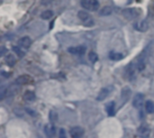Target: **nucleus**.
I'll return each instance as SVG.
<instances>
[{"label": "nucleus", "mask_w": 154, "mask_h": 138, "mask_svg": "<svg viewBox=\"0 0 154 138\" xmlns=\"http://www.w3.org/2000/svg\"><path fill=\"white\" fill-rule=\"evenodd\" d=\"M122 14L126 19L134 20V19H136L137 17H139L142 14V10H141V8H137V7L125 8V9L123 10Z\"/></svg>", "instance_id": "obj_1"}, {"label": "nucleus", "mask_w": 154, "mask_h": 138, "mask_svg": "<svg viewBox=\"0 0 154 138\" xmlns=\"http://www.w3.org/2000/svg\"><path fill=\"white\" fill-rule=\"evenodd\" d=\"M78 17L81 20L83 24L87 27H92L95 24V21L93 17L91 16V14L84 10H81L78 13Z\"/></svg>", "instance_id": "obj_2"}, {"label": "nucleus", "mask_w": 154, "mask_h": 138, "mask_svg": "<svg viewBox=\"0 0 154 138\" xmlns=\"http://www.w3.org/2000/svg\"><path fill=\"white\" fill-rule=\"evenodd\" d=\"M80 4L83 8L92 12H95L99 8V2L97 0H81Z\"/></svg>", "instance_id": "obj_3"}, {"label": "nucleus", "mask_w": 154, "mask_h": 138, "mask_svg": "<svg viewBox=\"0 0 154 138\" xmlns=\"http://www.w3.org/2000/svg\"><path fill=\"white\" fill-rule=\"evenodd\" d=\"M113 90H114V87L113 86H107V87L103 88L99 91V93H98V95L97 97V101H103V100H105L113 92Z\"/></svg>", "instance_id": "obj_4"}, {"label": "nucleus", "mask_w": 154, "mask_h": 138, "mask_svg": "<svg viewBox=\"0 0 154 138\" xmlns=\"http://www.w3.org/2000/svg\"><path fill=\"white\" fill-rule=\"evenodd\" d=\"M136 70H138L137 66H135L134 64V62L130 63L126 67V69H125V76L127 77V79L129 80H134L136 78Z\"/></svg>", "instance_id": "obj_5"}, {"label": "nucleus", "mask_w": 154, "mask_h": 138, "mask_svg": "<svg viewBox=\"0 0 154 138\" xmlns=\"http://www.w3.org/2000/svg\"><path fill=\"white\" fill-rule=\"evenodd\" d=\"M144 105V95L143 93H137L133 99V106L137 108L141 109Z\"/></svg>", "instance_id": "obj_6"}, {"label": "nucleus", "mask_w": 154, "mask_h": 138, "mask_svg": "<svg viewBox=\"0 0 154 138\" xmlns=\"http://www.w3.org/2000/svg\"><path fill=\"white\" fill-rule=\"evenodd\" d=\"M32 82H33V79L27 74L21 75L15 80V83L18 85H28V84H32Z\"/></svg>", "instance_id": "obj_7"}, {"label": "nucleus", "mask_w": 154, "mask_h": 138, "mask_svg": "<svg viewBox=\"0 0 154 138\" xmlns=\"http://www.w3.org/2000/svg\"><path fill=\"white\" fill-rule=\"evenodd\" d=\"M87 51V48L83 45H79V46H73V47H69L68 48V52L71 54L74 55H83Z\"/></svg>", "instance_id": "obj_8"}, {"label": "nucleus", "mask_w": 154, "mask_h": 138, "mask_svg": "<svg viewBox=\"0 0 154 138\" xmlns=\"http://www.w3.org/2000/svg\"><path fill=\"white\" fill-rule=\"evenodd\" d=\"M134 26L135 30H137L139 32H142V33H144V32H146L149 29V24L145 20H143V21L135 23Z\"/></svg>", "instance_id": "obj_9"}, {"label": "nucleus", "mask_w": 154, "mask_h": 138, "mask_svg": "<svg viewBox=\"0 0 154 138\" xmlns=\"http://www.w3.org/2000/svg\"><path fill=\"white\" fill-rule=\"evenodd\" d=\"M69 133H70V136H71L72 137L79 138L81 137V136L84 135L85 131H84V129H83L81 127H72V128L70 129Z\"/></svg>", "instance_id": "obj_10"}, {"label": "nucleus", "mask_w": 154, "mask_h": 138, "mask_svg": "<svg viewBox=\"0 0 154 138\" xmlns=\"http://www.w3.org/2000/svg\"><path fill=\"white\" fill-rule=\"evenodd\" d=\"M18 45L22 48L28 49L32 45V39L29 36H23L18 41Z\"/></svg>", "instance_id": "obj_11"}, {"label": "nucleus", "mask_w": 154, "mask_h": 138, "mask_svg": "<svg viewBox=\"0 0 154 138\" xmlns=\"http://www.w3.org/2000/svg\"><path fill=\"white\" fill-rule=\"evenodd\" d=\"M44 133L47 137H53L56 135V129L53 124H48L44 127Z\"/></svg>", "instance_id": "obj_12"}, {"label": "nucleus", "mask_w": 154, "mask_h": 138, "mask_svg": "<svg viewBox=\"0 0 154 138\" xmlns=\"http://www.w3.org/2000/svg\"><path fill=\"white\" fill-rule=\"evenodd\" d=\"M106 111L109 117H113L116 114V103L115 101H110L106 105Z\"/></svg>", "instance_id": "obj_13"}, {"label": "nucleus", "mask_w": 154, "mask_h": 138, "mask_svg": "<svg viewBox=\"0 0 154 138\" xmlns=\"http://www.w3.org/2000/svg\"><path fill=\"white\" fill-rule=\"evenodd\" d=\"M150 132H151V128L147 124H143L138 128V133L143 136H149Z\"/></svg>", "instance_id": "obj_14"}, {"label": "nucleus", "mask_w": 154, "mask_h": 138, "mask_svg": "<svg viewBox=\"0 0 154 138\" xmlns=\"http://www.w3.org/2000/svg\"><path fill=\"white\" fill-rule=\"evenodd\" d=\"M36 99V96L34 94V92L31 91V90H27L24 94H23V100L25 102L31 103L33 102Z\"/></svg>", "instance_id": "obj_15"}, {"label": "nucleus", "mask_w": 154, "mask_h": 138, "mask_svg": "<svg viewBox=\"0 0 154 138\" xmlns=\"http://www.w3.org/2000/svg\"><path fill=\"white\" fill-rule=\"evenodd\" d=\"M131 95H132V89L129 87H125L121 91V97L123 99H125V101H127L131 97Z\"/></svg>", "instance_id": "obj_16"}, {"label": "nucleus", "mask_w": 154, "mask_h": 138, "mask_svg": "<svg viewBox=\"0 0 154 138\" xmlns=\"http://www.w3.org/2000/svg\"><path fill=\"white\" fill-rule=\"evenodd\" d=\"M109 59L112 60V61H121L122 59H124V54L121 53V52H109V55H108Z\"/></svg>", "instance_id": "obj_17"}, {"label": "nucleus", "mask_w": 154, "mask_h": 138, "mask_svg": "<svg viewBox=\"0 0 154 138\" xmlns=\"http://www.w3.org/2000/svg\"><path fill=\"white\" fill-rule=\"evenodd\" d=\"M113 12V9L111 6H104L100 11H99V14L102 15V16H107V15H110Z\"/></svg>", "instance_id": "obj_18"}, {"label": "nucleus", "mask_w": 154, "mask_h": 138, "mask_svg": "<svg viewBox=\"0 0 154 138\" xmlns=\"http://www.w3.org/2000/svg\"><path fill=\"white\" fill-rule=\"evenodd\" d=\"M59 119V115L56 111L54 110H51L49 113V120L51 124H55Z\"/></svg>", "instance_id": "obj_19"}, {"label": "nucleus", "mask_w": 154, "mask_h": 138, "mask_svg": "<svg viewBox=\"0 0 154 138\" xmlns=\"http://www.w3.org/2000/svg\"><path fill=\"white\" fill-rule=\"evenodd\" d=\"M145 110L148 114L154 113V102L152 100H147L145 102Z\"/></svg>", "instance_id": "obj_20"}, {"label": "nucleus", "mask_w": 154, "mask_h": 138, "mask_svg": "<svg viewBox=\"0 0 154 138\" xmlns=\"http://www.w3.org/2000/svg\"><path fill=\"white\" fill-rule=\"evenodd\" d=\"M15 62H16L15 58H14V56L12 53L8 54V55L5 57V63H6L9 67H13V66L15 64Z\"/></svg>", "instance_id": "obj_21"}, {"label": "nucleus", "mask_w": 154, "mask_h": 138, "mask_svg": "<svg viewBox=\"0 0 154 138\" xmlns=\"http://www.w3.org/2000/svg\"><path fill=\"white\" fill-rule=\"evenodd\" d=\"M53 14H54L53 11H51V10H45V11H43L41 14V18L43 19V20H49V19H51L53 16Z\"/></svg>", "instance_id": "obj_22"}, {"label": "nucleus", "mask_w": 154, "mask_h": 138, "mask_svg": "<svg viewBox=\"0 0 154 138\" xmlns=\"http://www.w3.org/2000/svg\"><path fill=\"white\" fill-rule=\"evenodd\" d=\"M88 60L92 62V63H96L98 60V56L95 52H90L88 53Z\"/></svg>", "instance_id": "obj_23"}, {"label": "nucleus", "mask_w": 154, "mask_h": 138, "mask_svg": "<svg viewBox=\"0 0 154 138\" xmlns=\"http://www.w3.org/2000/svg\"><path fill=\"white\" fill-rule=\"evenodd\" d=\"M13 50L14 51V52H15L19 57H23V56H24V52L22 51V47H20L19 45H18V46L13 47Z\"/></svg>", "instance_id": "obj_24"}, {"label": "nucleus", "mask_w": 154, "mask_h": 138, "mask_svg": "<svg viewBox=\"0 0 154 138\" xmlns=\"http://www.w3.org/2000/svg\"><path fill=\"white\" fill-rule=\"evenodd\" d=\"M25 110H26V112H27L30 116H32V117H36V116H37L36 111H34L33 109H32V108H26Z\"/></svg>", "instance_id": "obj_25"}, {"label": "nucleus", "mask_w": 154, "mask_h": 138, "mask_svg": "<svg viewBox=\"0 0 154 138\" xmlns=\"http://www.w3.org/2000/svg\"><path fill=\"white\" fill-rule=\"evenodd\" d=\"M59 136H60V138L66 137V131H65V129H63V128H60V129Z\"/></svg>", "instance_id": "obj_26"}, {"label": "nucleus", "mask_w": 154, "mask_h": 138, "mask_svg": "<svg viewBox=\"0 0 154 138\" xmlns=\"http://www.w3.org/2000/svg\"><path fill=\"white\" fill-rule=\"evenodd\" d=\"M53 2V0H41V3L42 5H49Z\"/></svg>", "instance_id": "obj_27"}, {"label": "nucleus", "mask_w": 154, "mask_h": 138, "mask_svg": "<svg viewBox=\"0 0 154 138\" xmlns=\"http://www.w3.org/2000/svg\"><path fill=\"white\" fill-rule=\"evenodd\" d=\"M1 74H2L5 78H9V77H10V75H11V73H10V72H5V71H2V72H1Z\"/></svg>", "instance_id": "obj_28"}]
</instances>
